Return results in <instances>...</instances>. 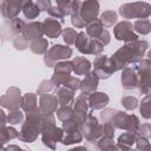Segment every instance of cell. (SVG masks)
<instances>
[{
  "label": "cell",
  "mask_w": 151,
  "mask_h": 151,
  "mask_svg": "<svg viewBox=\"0 0 151 151\" xmlns=\"http://www.w3.org/2000/svg\"><path fill=\"white\" fill-rule=\"evenodd\" d=\"M28 41H29V40H28L24 34H19V35H17V37L13 39V47H14L17 51H24V50H26L27 47H29Z\"/></svg>",
  "instance_id": "60d3db41"
},
{
  "label": "cell",
  "mask_w": 151,
  "mask_h": 151,
  "mask_svg": "<svg viewBox=\"0 0 151 151\" xmlns=\"http://www.w3.org/2000/svg\"><path fill=\"white\" fill-rule=\"evenodd\" d=\"M55 113L59 120L65 122L67 119H71L74 116V110L72 109V105H60L55 111Z\"/></svg>",
  "instance_id": "836d02e7"
},
{
  "label": "cell",
  "mask_w": 151,
  "mask_h": 151,
  "mask_svg": "<svg viewBox=\"0 0 151 151\" xmlns=\"http://www.w3.org/2000/svg\"><path fill=\"white\" fill-rule=\"evenodd\" d=\"M149 47V42L146 40H134L130 42H125L123 47L117 50L114 54L111 57L116 70L122 71L131 64H137L140 59H143L146 50Z\"/></svg>",
  "instance_id": "6da1fadb"
},
{
  "label": "cell",
  "mask_w": 151,
  "mask_h": 151,
  "mask_svg": "<svg viewBox=\"0 0 151 151\" xmlns=\"http://www.w3.org/2000/svg\"><path fill=\"white\" fill-rule=\"evenodd\" d=\"M83 140V133L80 130H74L70 132H64L61 144L63 145H72V144H78Z\"/></svg>",
  "instance_id": "f546056e"
},
{
  "label": "cell",
  "mask_w": 151,
  "mask_h": 151,
  "mask_svg": "<svg viewBox=\"0 0 151 151\" xmlns=\"http://www.w3.org/2000/svg\"><path fill=\"white\" fill-rule=\"evenodd\" d=\"M26 22L20 19V18H14L12 20H7L4 22L2 25V38L4 41L6 39H11V38H15L19 34H24L25 28H26Z\"/></svg>",
  "instance_id": "7c38bea8"
},
{
  "label": "cell",
  "mask_w": 151,
  "mask_h": 151,
  "mask_svg": "<svg viewBox=\"0 0 151 151\" xmlns=\"http://www.w3.org/2000/svg\"><path fill=\"white\" fill-rule=\"evenodd\" d=\"M133 29L137 34L146 35L151 32V21L149 19H138L133 22Z\"/></svg>",
  "instance_id": "d6a6232c"
},
{
  "label": "cell",
  "mask_w": 151,
  "mask_h": 151,
  "mask_svg": "<svg viewBox=\"0 0 151 151\" xmlns=\"http://www.w3.org/2000/svg\"><path fill=\"white\" fill-rule=\"evenodd\" d=\"M110 101V98L106 93L104 92H93L88 94V106L91 107L92 111L94 110H101L104 109Z\"/></svg>",
  "instance_id": "ffe728a7"
},
{
  "label": "cell",
  "mask_w": 151,
  "mask_h": 151,
  "mask_svg": "<svg viewBox=\"0 0 151 151\" xmlns=\"http://www.w3.org/2000/svg\"><path fill=\"white\" fill-rule=\"evenodd\" d=\"M122 105L125 107V110H136L138 106V99L132 96H125L122 98Z\"/></svg>",
  "instance_id": "7bdbcfd3"
},
{
  "label": "cell",
  "mask_w": 151,
  "mask_h": 151,
  "mask_svg": "<svg viewBox=\"0 0 151 151\" xmlns=\"http://www.w3.org/2000/svg\"><path fill=\"white\" fill-rule=\"evenodd\" d=\"M118 13L123 19H146L151 15V5L144 1L123 4Z\"/></svg>",
  "instance_id": "3957f363"
},
{
  "label": "cell",
  "mask_w": 151,
  "mask_h": 151,
  "mask_svg": "<svg viewBox=\"0 0 151 151\" xmlns=\"http://www.w3.org/2000/svg\"><path fill=\"white\" fill-rule=\"evenodd\" d=\"M61 35H63V39H64L65 44H66V45H68V46H71V45H74L78 33L76 32V29H74V28L66 27V28H64V29H63Z\"/></svg>",
  "instance_id": "ab89813d"
},
{
  "label": "cell",
  "mask_w": 151,
  "mask_h": 151,
  "mask_svg": "<svg viewBox=\"0 0 151 151\" xmlns=\"http://www.w3.org/2000/svg\"><path fill=\"white\" fill-rule=\"evenodd\" d=\"M63 136H64V130L63 127H58L54 125H51V126H47L42 132H41V140H42V144L52 150L55 149L57 146V143L61 142L63 139Z\"/></svg>",
  "instance_id": "4fadbf2b"
},
{
  "label": "cell",
  "mask_w": 151,
  "mask_h": 151,
  "mask_svg": "<svg viewBox=\"0 0 151 151\" xmlns=\"http://www.w3.org/2000/svg\"><path fill=\"white\" fill-rule=\"evenodd\" d=\"M104 50V45L98 41L97 39H92V45H91V54L92 55H100Z\"/></svg>",
  "instance_id": "f5cc1de1"
},
{
  "label": "cell",
  "mask_w": 151,
  "mask_h": 151,
  "mask_svg": "<svg viewBox=\"0 0 151 151\" xmlns=\"http://www.w3.org/2000/svg\"><path fill=\"white\" fill-rule=\"evenodd\" d=\"M74 107V117L83 124L84 120L87 118V114H88V96L85 94V93H81L79 94L76 99H74V103H73Z\"/></svg>",
  "instance_id": "5bb4252c"
},
{
  "label": "cell",
  "mask_w": 151,
  "mask_h": 151,
  "mask_svg": "<svg viewBox=\"0 0 151 151\" xmlns=\"http://www.w3.org/2000/svg\"><path fill=\"white\" fill-rule=\"evenodd\" d=\"M113 35L116 38V40L118 41H124V42H130V41H134L138 40V34L134 33L133 29V25L127 21L124 20L122 22H118L114 28H113Z\"/></svg>",
  "instance_id": "30bf717a"
},
{
  "label": "cell",
  "mask_w": 151,
  "mask_h": 151,
  "mask_svg": "<svg viewBox=\"0 0 151 151\" xmlns=\"http://www.w3.org/2000/svg\"><path fill=\"white\" fill-rule=\"evenodd\" d=\"M91 45H92V38L85 32H79L74 42L76 48L83 54H91Z\"/></svg>",
  "instance_id": "7402d4cb"
},
{
  "label": "cell",
  "mask_w": 151,
  "mask_h": 151,
  "mask_svg": "<svg viewBox=\"0 0 151 151\" xmlns=\"http://www.w3.org/2000/svg\"><path fill=\"white\" fill-rule=\"evenodd\" d=\"M19 132L13 126H1V144L5 145L8 140L18 138Z\"/></svg>",
  "instance_id": "e575fe53"
},
{
  "label": "cell",
  "mask_w": 151,
  "mask_h": 151,
  "mask_svg": "<svg viewBox=\"0 0 151 151\" xmlns=\"http://www.w3.org/2000/svg\"><path fill=\"white\" fill-rule=\"evenodd\" d=\"M138 136L145 137V138H151V124L150 123H143L139 125L138 130H137Z\"/></svg>",
  "instance_id": "681fc988"
},
{
  "label": "cell",
  "mask_w": 151,
  "mask_h": 151,
  "mask_svg": "<svg viewBox=\"0 0 151 151\" xmlns=\"http://www.w3.org/2000/svg\"><path fill=\"white\" fill-rule=\"evenodd\" d=\"M55 86H54V84H53V81L51 79H44V80H41V83L39 84L38 88H37V94L41 96L44 93H48Z\"/></svg>",
  "instance_id": "b9f144b4"
},
{
  "label": "cell",
  "mask_w": 151,
  "mask_h": 151,
  "mask_svg": "<svg viewBox=\"0 0 151 151\" xmlns=\"http://www.w3.org/2000/svg\"><path fill=\"white\" fill-rule=\"evenodd\" d=\"M122 86L124 90H133L138 86V73L136 68L133 67H125L122 70V77H120Z\"/></svg>",
  "instance_id": "e0dca14e"
},
{
  "label": "cell",
  "mask_w": 151,
  "mask_h": 151,
  "mask_svg": "<svg viewBox=\"0 0 151 151\" xmlns=\"http://www.w3.org/2000/svg\"><path fill=\"white\" fill-rule=\"evenodd\" d=\"M85 27H86V33L92 39H97L100 35V33L103 32V29H104V25L100 21V19H94V20L87 22Z\"/></svg>",
  "instance_id": "f1b7e54d"
},
{
  "label": "cell",
  "mask_w": 151,
  "mask_h": 151,
  "mask_svg": "<svg viewBox=\"0 0 151 151\" xmlns=\"http://www.w3.org/2000/svg\"><path fill=\"white\" fill-rule=\"evenodd\" d=\"M40 12H41V11H40L39 7L37 6V4H34L33 1H32L31 4H28V5H26V6L24 7V9H22V13H24L25 18H27V19H29V20L38 18L39 14H40Z\"/></svg>",
  "instance_id": "74e56055"
},
{
  "label": "cell",
  "mask_w": 151,
  "mask_h": 151,
  "mask_svg": "<svg viewBox=\"0 0 151 151\" xmlns=\"http://www.w3.org/2000/svg\"><path fill=\"white\" fill-rule=\"evenodd\" d=\"M99 19L103 22L104 27L105 28H109V27H112L114 24H117L118 14H117V12H114L112 9H107V11H104L100 14V18Z\"/></svg>",
  "instance_id": "1f68e13d"
},
{
  "label": "cell",
  "mask_w": 151,
  "mask_h": 151,
  "mask_svg": "<svg viewBox=\"0 0 151 151\" xmlns=\"http://www.w3.org/2000/svg\"><path fill=\"white\" fill-rule=\"evenodd\" d=\"M138 91L143 96H151V70L138 73Z\"/></svg>",
  "instance_id": "603a6c76"
},
{
  "label": "cell",
  "mask_w": 151,
  "mask_h": 151,
  "mask_svg": "<svg viewBox=\"0 0 151 151\" xmlns=\"http://www.w3.org/2000/svg\"><path fill=\"white\" fill-rule=\"evenodd\" d=\"M72 48L68 45H53L44 54V63L47 67H54V65L60 60H67L72 57Z\"/></svg>",
  "instance_id": "277c9868"
},
{
  "label": "cell",
  "mask_w": 151,
  "mask_h": 151,
  "mask_svg": "<svg viewBox=\"0 0 151 151\" xmlns=\"http://www.w3.org/2000/svg\"><path fill=\"white\" fill-rule=\"evenodd\" d=\"M80 85H81V80H80L79 78H77V77H70V78L65 81V84H64L63 86H65L66 88H68V90L76 92L77 90H80Z\"/></svg>",
  "instance_id": "ee69618b"
},
{
  "label": "cell",
  "mask_w": 151,
  "mask_h": 151,
  "mask_svg": "<svg viewBox=\"0 0 151 151\" xmlns=\"http://www.w3.org/2000/svg\"><path fill=\"white\" fill-rule=\"evenodd\" d=\"M34 54H45L48 51V41L45 38H39L31 41L28 47Z\"/></svg>",
  "instance_id": "4dcf8cb0"
},
{
  "label": "cell",
  "mask_w": 151,
  "mask_h": 151,
  "mask_svg": "<svg viewBox=\"0 0 151 151\" xmlns=\"http://www.w3.org/2000/svg\"><path fill=\"white\" fill-rule=\"evenodd\" d=\"M73 72L77 76H85L91 71V63L84 57H76L73 60Z\"/></svg>",
  "instance_id": "484cf974"
},
{
  "label": "cell",
  "mask_w": 151,
  "mask_h": 151,
  "mask_svg": "<svg viewBox=\"0 0 151 151\" xmlns=\"http://www.w3.org/2000/svg\"><path fill=\"white\" fill-rule=\"evenodd\" d=\"M57 6L64 12L65 15H70L71 14V9H72V0H55Z\"/></svg>",
  "instance_id": "bcb514c9"
},
{
  "label": "cell",
  "mask_w": 151,
  "mask_h": 151,
  "mask_svg": "<svg viewBox=\"0 0 151 151\" xmlns=\"http://www.w3.org/2000/svg\"><path fill=\"white\" fill-rule=\"evenodd\" d=\"M99 77L94 71H90L87 74H85V78L81 80L80 91L85 94H91L97 91V87L99 85Z\"/></svg>",
  "instance_id": "d6986e66"
},
{
  "label": "cell",
  "mask_w": 151,
  "mask_h": 151,
  "mask_svg": "<svg viewBox=\"0 0 151 151\" xmlns=\"http://www.w3.org/2000/svg\"><path fill=\"white\" fill-rule=\"evenodd\" d=\"M45 129V114L40 109L27 113L26 120L21 124L18 139L24 143H33Z\"/></svg>",
  "instance_id": "7a4b0ae2"
},
{
  "label": "cell",
  "mask_w": 151,
  "mask_h": 151,
  "mask_svg": "<svg viewBox=\"0 0 151 151\" xmlns=\"http://www.w3.org/2000/svg\"><path fill=\"white\" fill-rule=\"evenodd\" d=\"M96 147L99 150H119L118 146L113 143V138H109L104 136H101L96 142Z\"/></svg>",
  "instance_id": "d590c367"
},
{
  "label": "cell",
  "mask_w": 151,
  "mask_h": 151,
  "mask_svg": "<svg viewBox=\"0 0 151 151\" xmlns=\"http://www.w3.org/2000/svg\"><path fill=\"white\" fill-rule=\"evenodd\" d=\"M21 100H22V96L20 88L12 86L6 91L4 96H1L0 105L4 109H7L8 111L18 110L19 107H21Z\"/></svg>",
  "instance_id": "8fae6325"
},
{
  "label": "cell",
  "mask_w": 151,
  "mask_h": 151,
  "mask_svg": "<svg viewBox=\"0 0 151 151\" xmlns=\"http://www.w3.org/2000/svg\"><path fill=\"white\" fill-rule=\"evenodd\" d=\"M38 103H37V94L34 93H26L22 96L21 100V110L27 114L35 110H38Z\"/></svg>",
  "instance_id": "83f0119b"
},
{
  "label": "cell",
  "mask_w": 151,
  "mask_h": 151,
  "mask_svg": "<svg viewBox=\"0 0 151 151\" xmlns=\"http://www.w3.org/2000/svg\"><path fill=\"white\" fill-rule=\"evenodd\" d=\"M99 13V2L98 0H85L83 1L81 8H80V15L85 24L97 19V15Z\"/></svg>",
  "instance_id": "9a60e30c"
},
{
  "label": "cell",
  "mask_w": 151,
  "mask_h": 151,
  "mask_svg": "<svg viewBox=\"0 0 151 151\" xmlns=\"http://www.w3.org/2000/svg\"><path fill=\"white\" fill-rule=\"evenodd\" d=\"M83 1L80 0H72V9H71V24L76 28H83L86 26L84 20L81 19L80 15V8H81Z\"/></svg>",
  "instance_id": "d4e9b609"
},
{
  "label": "cell",
  "mask_w": 151,
  "mask_h": 151,
  "mask_svg": "<svg viewBox=\"0 0 151 151\" xmlns=\"http://www.w3.org/2000/svg\"><path fill=\"white\" fill-rule=\"evenodd\" d=\"M32 0H2L1 1V14L5 19L12 20L19 15L24 7L31 4Z\"/></svg>",
  "instance_id": "9c48e42d"
},
{
  "label": "cell",
  "mask_w": 151,
  "mask_h": 151,
  "mask_svg": "<svg viewBox=\"0 0 151 151\" xmlns=\"http://www.w3.org/2000/svg\"><path fill=\"white\" fill-rule=\"evenodd\" d=\"M137 138H138V133L137 132L126 131V132L122 133L118 137L117 146H118L119 150H130L133 146V144H136Z\"/></svg>",
  "instance_id": "cb8c5ba5"
},
{
  "label": "cell",
  "mask_w": 151,
  "mask_h": 151,
  "mask_svg": "<svg viewBox=\"0 0 151 151\" xmlns=\"http://www.w3.org/2000/svg\"><path fill=\"white\" fill-rule=\"evenodd\" d=\"M136 71L137 73H140V72H145V71H149L151 70V59H140L137 64H136Z\"/></svg>",
  "instance_id": "c3c4849f"
},
{
  "label": "cell",
  "mask_w": 151,
  "mask_h": 151,
  "mask_svg": "<svg viewBox=\"0 0 151 151\" xmlns=\"http://www.w3.org/2000/svg\"><path fill=\"white\" fill-rule=\"evenodd\" d=\"M58 97L54 94L44 93L39 98V109L42 113H54L59 107Z\"/></svg>",
  "instance_id": "2e32d148"
},
{
  "label": "cell",
  "mask_w": 151,
  "mask_h": 151,
  "mask_svg": "<svg viewBox=\"0 0 151 151\" xmlns=\"http://www.w3.org/2000/svg\"><path fill=\"white\" fill-rule=\"evenodd\" d=\"M110 123H112V125L116 129H120L124 131H131V132H137V130L140 125V122L137 116L127 114L126 112L118 111V110L114 113V116Z\"/></svg>",
  "instance_id": "8992f818"
},
{
  "label": "cell",
  "mask_w": 151,
  "mask_h": 151,
  "mask_svg": "<svg viewBox=\"0 0 151 151\" xmlns=\"http://www.w3.org/2000/svg\"><path fill=\"white\" fill-rule=\"evenodd\" d=\"M44 34H45L44 26H42V22H40V21L28 22L26 25V28H25V32H24V35L29 41H33V40L39 39V38H42Z\"/></svg>",
  "instance_id": "44dd1931"
},
{
  "label": "cell",
  "mask_w": 151,
  "mask_h": 151,
  "mask_svg": "<svg viewBox=\"0 0 151 151\" xmlns=\"http://www.w3.org/2000/svg\"><path fill=\"white\" fill-rule=\"evenodd\" d=\"M93 68L99 79H109L117 71L112 59L107 55H98L93 61Z\"/></svg>",
  "instance_id": "ba28073f"
},
{
  "label": "cell",
  "mask_w": 151,
  "mask_h": 151,
  "mask_svg": "<svg viewBox=\"0 0 151 151\" xmlns=\"http://www.w3.org/2000/svg\"><path fill=\"white\" fill-rule=\"evenodd\" d=\"M55 96L58 97L59 105H72L74 103V92L65 86L55 88Z\"/></svg>",
  "instance_id": "4316f807"
},
{
  "label": "cell",
  "mask_w": 151,
  "mask_h": 151,
  "mask_svg": "<svg viewBox=\"0 0 151 151\" xmlns=\"http://www.w3.org/2000/svg\"><path fill=\"white\" fill-rule=\"evenodd\" d=\"M37 6L39 7V9L41 11V12H47L51 7H52V5H51V0H37Z\"/></svg>",
  "instance_id": "11a10c76"
},
{
  "label": "cell",
  "mask_w": 151,
  "mask_h": 151,
  "mask_svg": "<svg viewBox=\"0 0 151 151\" xmlns=\"http://www.w3.org/2000/svg\"><path fill=\"white\" fill-rule=\"evenodd\" d=\"M7 123L9 125H17V124H22L24 123V113L18 109V110H12L7 114Z\"/></svg>",
  "instance_id": "f35d334b"
},
{
  "label": "cell",
  "mask_w": 151,
  "mask_h": 151,
  "mask_svg": "<svg viewBox=\"0 0 151 151\" xmlns=\"http://www.w3.org/2000/svg\"><path fill=\"white\" fill-rule=\"evenodd\" d=\"M97 40H98V41H100L104 46H105V45H107V44L110 42V40H111V35H110L109 31H107V29H103V32H101V33H100V35L97 38Z\"/></svg>",
  "instance_id": "db71d44e"
},
{
  "label": "cell",
  "mask_w": 151,
  "mask_h": 151,
  "mask_svg": "<svg viewBox=\"0 0 151 151\" xmlns=\"http://www.w3.org/2000/svg\"><path fill=\"white\" fill-rule=\"evenodd\" d=\"M139 111L144 119H151V96H144L140 101Z\"/></svg>",
  "instance_id": "8d00e7d4"
},
{
  "label": "cell",
  "mask_w": 151,
  "mask_h": 151,
  "mask_svg": "<svg viewBox=\"0 0 151 151\" xmlns=\"http://www.w3.org/2000/svg\"><path fill=\"white\" fill-rule=\"evenodd\" d=\"M114 130L116 127L112 125V123H103L101 124V136L104 137H109V138H113L114 137Z\"/></svg>",
  "instance_id": "f6af8a7d"
},
{
  "label": "cell",
  "mask_w": 151,
  "mask_h": 151,
  "mask_svg": "<svg viewBox=\"0 0 151 151\" xmlns=\"http://www.w3.org/2000/svg\"><path fill=\"white\" fill-rule=\"evenodd\" d=\"M61 21L58 20V19H54V18H46L44 21H42V26H44V32H45V35L47 38H51V39H55L58 38L61 33H63V28H61Z\"/></svg>",
  "instance_id": "ac0fdd59"
},
{
  "label": "cell",
  "mask_w": 151,
  "mask_h": 151,
  "mask_svg": "<svg viewBox=\"0 0 151 151\" xmlns=\"http://www.w3.org/2000/svg\"><path fill=\"white\" fill-rule=\"evenodd\" d=\"M136 146L138 150H151V144L150 142L147 140V138L145 137H142V136H138L137 140H136Z\"/></svg>",
  "instance_id": "816d5d0a"
},
{
  "label": "cell",
  "mask_w": 151,
  "mask_h": 151,
  "mask_svg": "<svg viewBox=\"0 0 151 151\" xmlns=\"http://www.w3.org/2000/svg\"><path fill=\"white\" fill-rule=\"evenodd\" d=\"M72 72H73V63L72 61H68V60L58 61L54 65V72L51 78L55 88L63 86L65 84V81L71 77Z\"/></svg>",
  "instance_id": "52a82bcc"
},
{
  "label": "cell",
  "mask_w": 151,
  "mask_h": 151,
  "mask_svg": "<svg viewBox=\"0 0 151 151\" xmlns=\"http://www.w3.org/2000/svg\"><path fill=\"white\" fill-rule=\"evenodd\" d=\"M146 57H147L149 59H151V50H150V51L147 52V54H146Z\"/></svg>",
  "instance_id": "6f0895ef"
},
{
  "label": "cell",
  "mask_w": 151,
  "mask_h": 151,
  "mask_svg": "<svg viewBox=\"0 0 151 151\" xmlns=\"http://www.w3.org/2000/svg\"><path fill=\"white\" fill-rule=\"evenodd\" d=\"M6 150H20V147L17 145H9L8 147H6Z\"/></svg>",
  "instance_id": "9f6ffc18"
},
{
  "label": "cell",
  "mask_w": 151,
  "mask_h": 151,
  "mask_svg": "<svg viewBox=\"0 0 151 151\" xmlns=\"http://www.w3.org/2000/svg\"><path fill=\"white\" fill-rule=\"evenodd\" d=\"M116 112H117V110H114V109H104L100 112V120H101V123H106V122L110 123Z\"/></svg>",
  "instance_id": "f907efd6"
},
{
  "label": "cell",
  "mask_w": 151,
  "mask_h": 151,
  "mask_svg": "<svg viewBox=\"0 0 151 151\" xmlns=\"http://www.w3.org/2000/svg\"><path fill=\"white\" fill-rule=\"evenodd\" d=\"M47 13H48V15H50L51 18L58 19V20H60L61 22H64V18L66 17V15L64 14V12H63L58 6H52V7L47 11Z\"/></svg>",
  "instance_id": "7dc6e473"
},
{
  "label": "cell",
  "mask_w": 151,
  "mask_h": 151,
  "mask_svg": "<svg viewBox=\"0 0 151 151\" xmlns=\"http://www.w3.org/2000/svg\"><path fill=\"white\" fill-rule=\"evenodd\" d=\"M80 131L83 137H85L88 143L96 144V142L101 137V124H99L98 119L92 114V112H88L87 118L80 125Z\"/></svg>",
  "instance_id": "5b68a950"
}]
</instances>
